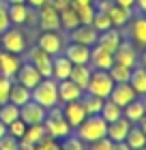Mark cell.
Segmentation results:
<instances>
[{"label": "cell", "instance_id": "cell-1", "mask_svg": "<svg viewBox=\"0 0 146 150\" xmlns=\"http://www.w3.org/2000/svg\"><path fill=\"white\" fill-rule=\"evenodd\" d=\"M32 101L39 103L45 110H54L60 105L58 101V81L54 77H43L37 86L32 88Z\"/></svg>", "mask_w": 146, "mask_h": 150}, {"label": "cell", "instance_id": "cell-2", "mask_svg": "<svg viewBox=\"0 0 146 150\" xmlns=\"http://www.w3.org/2000/svg\"><path fill=\"white\" fill-rule=\"evenodd\" d=\"M75 135L84 142V144H90L95 139H101L108 135V122L101 118L99 114L97 116H86V120L75 129Z\"/></svg>", "mask_w": 146, "mask_h": 150}, {"label": "cell", "instance_id": "cell-3", "mask_svg": "<svg viewBox=\"0 0 146 150\" xmlns=\"http://www.w3.org/2000/svg\"><path fill=\"white\" fill-rule=\"evenodd\" d=\"M43 125H45L47 137L58 139V142H60V139H65L67 135H71V133H73V129L69 127V122L65 120V116H62L60 105H58V107H54V110H47Z\"/></svg>", "mask_w": 146, "mask_h": 150}, {"label": "cell", "instance_id": "cell-4", "mask_svg": "<svg viewBox=\"0 0 146 150\" xmlns=\"http://www.w3.org/2000/svg\"><path fill=\"white\" fill-rule=\"evenodd\" d=\"M0 47H2L4 52H11V54H17V56H22L26 52V35L24 30L19 28V26H9L2 35H0Z\"/></svg>", "mask_w": 146, "mask_h": 150}, {"label": "cell", "instance_id": "cell-5", "mask_svg": "<svg viewBox=\"0 0 146 150\" xmlns=\"http://www.w3.org/2000/svg\"><path fill=\"white\" fill-rule=\"evenodd\" d=\"M112 88H114V79L110 77L108 71H95L93 69V75H90V81H88L84 92L101 97V99H108L110 92H112Z\"/></svg>", "mask_w": 146, "mask_h": 150}, {"label": "cell", "instance_id": "cell-6", "mask_svg": "<svg viewBox=\"0 0 146 150\" xmlns=\"http://www.w3.org/2000/svg\"><path fill=\"white\" fill-rule=\"evenodd\" d=\"M37 45L43 52H47L50 56H58L65 50V39H62V35L58 30H43L37 39Z\"/></svg>", "mask_w": 146, "mask_h": 150}, {"label": "cell", "instance_id": "cell-7", "mask_svg": "<svg viewBox=\"0 0 146 150\" xmlns=\"http://www.w3.org/2000/svg\"><path fill=\"white\" fill-rule=\"evenodd\" d=\"M97 39H99V32L90 24H80V26H75L73 30H69V41H71V43L93 47V45H97Z\"/></svg>", "mask_w": 146, "mask_h": 150}, {"label": "cell", "instance_id": "cell-8", "mask_svg": "<svg viewBox=\"0 0 146 150\" xmlns=\"http://www.w3.org/2000/svg\"><path fill=\"white\" fill-rule=\"evenodd\" d=\"M39 24H41V28L43 30H60V13L58 9L52 4V0L50 2H45L43 6H39Z\"/></svg>", "mask_w": 146, "mask_h": 150}, {"label": "cell", "instance_id": "cell-9", "mask_svg": "<svg viewBox=\"0 0 146 150\" xmlns=\"http://www.w3.org/2000/svg\"><path fill=\"white\" fill-rule=\"evenodd\" d=\"M137 50L135 45L131 43V41H125L118 45V50L114 52V62L116 64H122V67H129V69H133V67H137Z\"/></svg>", "mask_w": 146, "mask_h": 150}, {"label": "cell", "instance_id": "cell-10", "mask_svg": "<svg viewBox=\"0 0 146 150\" xmlns=\"http://www.w3.org/2000/svg\"><path fill=\"white\" fill-rule=\"evenodd\" d=\"M52 58L54 56H50L47 52H43L39 45L30 47V52H28V62H32L34 67H37L43 77H52Z\"/></svg>", "mask_w": 146, "mask_h": 150}, {"label": "cell", "instance_id": "cell-11", "mask_svg": "<svg viewBox=\"0 0 146 150\" xmlns=\"http://www.w3.org/2000/svg\"><path fill=\"white\" fill-rule=\"evenodd\" d=\"M90 67L95 71H110V67L114 64V54L108 52L101 45H93L90 47Z\"/></svg>", "mask_w": 146, "mask_h": 150}, {"label": "cell", "instance_id": "cell-12", "mask_svg": "<svg viewBox=\"0 0 146 150\" xmlns=\"http://www.w3.org/2000/svg\"><path fill=\"white\" fill-rule=\"evenodd\" d=\"M62 116H65V120L69 122V127L71 129H78L82 122L86 120V110L84 105H82V101H71V103H62Z\"/></svg>", "mask_w": 146, "mask_h": 150}, {"label": "cell", "instance_id": "cell-13", "mask_svg": "<svg viewBox=\"0 0 146 150\" xmlns=\"http://www.w3.org/2000/svg\"><path fill=\"white\" fill-rule=\"evenodd\" d=\"M43 79V75L39 73V69L34 67L32 62H22V67H19V71H17V75H15V81L17 84H22V86H26V88H32L39 84V81Z\"/></svg>", "mask_w": 146, "mask_h": 150}, {"label": "cell", "instance_id": "cell-14", "mask_svg": "<svg viewBox=\"0 0 146 150\" xmlns=\"http://www.w3.org/2000/svg\"><path fill=\"white\" fill-rule=\"evenodd\" d=\"M45 114H47V110H45V107H41L39 103H34L32 99L26 105L19 107V118H22L28 127L30 125H41V122L45 120Z\"/></svg>", "mask_w": 146, "mask_h": 150}, {"label": "cell", "instance_id": "cell-15", "mask_svg": "<svg viewBox=\"0 0 146 150\" xmlns=\"http://www.w3.org/2000/svg\"><path fill=\"white\" fill-rule=\"evenodd\" d=\"M108 99L112 101V103H116L118 107H127L133 99H137V94H135L133 88H131V84L127 81V84H114Z\"/></svg>", "mask_w": 146, "mask_h": 150}, {"label": "cell", "instance_id": "cell-16", "mask_svg": "<svg viewBox=\"0 0 146 150\" xmlns=\"http://www.w3.org/2000/svg\"><path fill=\"white\" fill-rule=\"evenodd\" d=\"M19 67H22V60H19L17 54H11V52L2 50V54H0V75L9 77V79H15Z\"/></svg>", "mask_w": 146, "mask_h": 150}, {"label": "cell", "instance_id": "cell-17", "mask_svg": "<svg viewBox=\"0 0 146 150\" xmlns=\"http://www.w3.org/2000/svg\"><path fill=\"white\" fill-rule=\"evenodd\" d=\"M82 94H84V90H82L78 84H73L71 79L58 81V101H60V105L62 103H71V101H80Z\"/></svg>", "mask_w": 146, "mask_h": 150}, {"label": "cell", "instance_id": "cell-18", "mask_svg": "<svg viewBox=\"0 0 146 150\" xmlns=\"http://www.w3.org/2000/svg\"><path fill=\"white\" fill-rule=\"evenodd\" d=\"M62 54L71 60V64H88L90 62V47L80 45V43H69V45H65Z\"/></svg>", "mask_w": 146, "mask_h": 150}, {"label": "cell", "instance_id": "cell-19", "mask_svg": "<svg viewBox=\"0 0 146 150\" xmlns=\"http://www.w3.org/2000/svg\"><path fill=\"white\" fill-rule=\"evenodd\" d=\"M131 43L135 47H146V15L131 17Z\"/></svg>", "mask_w": 146, "mask_h": 150}, {"label": "cell", "instance_id": "cell-20", "mask_svg": "<svg viewBox=\"0 0 146 150\" xmlns=\"http://www.w3.org/2000/svg\"><path fill=\"white\" fill-rule=\"evenodd\" d=\"M71 60H69L65 54H58V56L52 58V77L56 81H62V79H69V75H71Z\"/></svg>", "mask_w": 146, "mask_h": 150}, {"label": "cell", "instance_id": "cell-21", "mask_svg": "<svg viewBox=\"0 0 146 150\" xmlns=\"http://www.w3.org/2000/svg\"><path fill=\"white\" fill-rule=\"evenodd\" d=\"M131 127L133 125L122 116V118H118V120H114V122L108 125V137L112 142H125L127 135H129V131H131Z\"/></svg>", "mask_w": 146, "mask_h": 150}, {"label": "cell", "instance_id": "cell-22", "mask_svg": "<svg viewBox=\"0 0 146 150\" xmlns=\"http://www.w3.org/2000/svg\"><path fill=\"white\" fill-rule=\"evenodd\" d=\"M122 43V32L118 30V28H110L105 32H99V39H97V45H101V47H105L108 52H116L118 50V45Z\"/></svg>", "mask_w": 146, "mask_h": 150}, {"label": "cell", "instance_id": "cell-23", "mask_svg": "<svg viewBox=\"0 0 146 150\" xmlns=\"http://www.w3.org/2000/svg\"><path fill=\"white\" fill-rule=\"evenodd\" d=\"M131 11L133 9H125V6H118V4L112 2V6H110L105 13L110 15V22H112L114 28H122V26H127L131 22V15H133Z\"/></svg>", "mask_w": 146, "mask_h": 150}, {"label": "cell", "instance_id": "cell-24", "mask_svg": "<svg viewBox=\"0 0 146 150\" xmlns=\"http://www.w3.org/2000/svg\"><path fill=\"white\" fill-rule=\"evenodd\" d=\"M144 114H146V101L142 97L133 99L127 107H122V116L131 122V125H137V120H140Z\"/></svg>", "mask_w": 146, "mask_h": 150}, {"label": "cell", "instance_id": "cell-25", "mask_svg": "<svg viewBox=\"0 0 146 150\" xmlns=\"http://www.w3.org/2000/svg\"><path fill=\"white\" fill-rule=\"evenodd\" d=\"M32 99V90L30 88H26L22 84H17L15 79H13V84H11V92H9V101L13 105H17V107H22L26 105L28 101Z\"/></svg>", "mask_w": 146, "mask_h": 150}, {"label": "cell", "instance_id": "cell-26", "mask_svg": "<svg viewBox=\"0 0 146 150\" xmlns=\"http://www.w3.org/2000/svg\"><path fill=\"white\" fill-rule=\"evenodd\" d=\"M30 15H32V9L26 2H22V4H9V19H11L13 26L26 24L30 19Z\"/></svg>", "mask_w": 146, "mask_h": 150}, {"label": "cell", "instance_id": "cell-27", "mask_svg": "<svg viewBox=\"0 0 146 150\" xmlns=\"http://www.w3.org/2000/svg\"><path fill=\"white\" fill-rule=\"evenodd\" d=\"M90 75H93V67L90 64H73L69 79H71L73 84H78L82 90H86V86L90 81Z\"/></svg>", "mask_w": 146, "mask_h": 150}, {"label": "cell", "instance_id": "cell-28", "mask_svg": "<svg viewBox=\"0 0 146 150\" xmlns=\"http://www.w3.org/2000/svg\"><path fill=\"white\" fill-rule=\"evenodd\" d=\"M129 84L135 90L137 97H146V67H133L131 69Z\"/></svg>", "mask_w": 146, "mask_h": 150}, {"label": "cell", "instance_id": "cell-29", "mask_svg": "<svg viewBox=\"0 0 146 150\" xmlns=\"http://www.w3.org/2000/svg\"><path fill=\"white\" fill-rule=\"evenodd\" d=\"M58 13H60V28H65L67 32H69V30H73L75 26H80V17H78V13H75L73 4L65 6V9L58 11Z\"/></svg>", "mask_w": 146, "mask_h": 150}, {"label": "cell", "instance_id": "cell-30", "mask_svg": "<svg viewBox=\"0 0 146 150\" xmlns=\"http://www.w3.org/2000/svg\"><path fill=\"white\" fill-rule=\"evenodd\" d=\"M80 101H82V105H84V110H86V116H97V114H101V107H103V101L105 99L84 92Z\"/></svg>", "mask_w": 146, "mask_h": 150}, {"label": "cell", "instance_id": "cell-31", "mask_svg": "<svg viewBox=\"0 0 146 150\" xmlns=\"http://www.w3.org/2000/svg\"><path fill=\"white\" fill-rule=\"evenodd\" d=\"M47 137V131H45V125L41 122V125H30L28 129H26V135L22 139H26V142H30L32 146H37V144H41Z\"/></svg>", "mask_w": 146, "mask_h": 150}, {"label": "cell", "instance_id": "cell-32", "mask_svg": "<svg viewBox=\"0 0 146 150\" xmlns=\"http://www.w3.org/2000/svg\"><path fill=\"white\" fill-rule=\"evenodd\" d=\"M99 116L110 125V122H114V120H118V118H122V107H118V105L112 103L110 99H105V101H103V107H101V114H99Z\"/></svg>", "mask_w": 146, "mask_h": 150}, {"label": "cell", "instance_id": "cell-33", "mask_svg": "<svg viewBox=\"0 0 146 150\" xmlns=\"http://www.w3.org/2000/svg\"><path fill=\"white\" fill-rule=\"evenodd\" d=\"M125 142L129 144V148H131V150H140V148H144V146H146V133H144L137 125H133Z\"/></svg>", "mask_w": 146, "mask_h": 150}, {"label": "cell", "instance_id": "cell-34", "mask_svg": "<svg viewBox=\"0 0 146 150\" xmlns=\"http://www.w3.org/2000/svg\"><path fill=\"white\" fill-rule=\"evenodd\" d=\"M110 77L114 79V84H127L129 81V77H131V69L129 67H122V64H112L110 67Z\"/></svg>", "mask_w": 146, "mask_h": 150}, {"label": "cell", "instance_id": "cell-35", "mask_svg": "<svg viewBox=\"0 0 146 150\" xmlns=\"http://www.w3.org/2000/svg\"><path fill=\"white\" fill-rule=\"evenodd\" d=\"M19 118V107L13 105L11 101H6V103L0 105V120L4 122V125H11L13 120Z\"/></svg>", "mask_w": 146, "mask_h": 150}, {"label": "cell", "instance_id": "cell-36", "mask_svg": "<svg viewBox=\"0 0 146 150\" xmlns=\"http://www.w3.org/2000/svg\"><path fill=\"white\" fill-rule=\"evenodd\" d=\"M90 26H93L97 32H105L110 28H114L112 22H110V15L105 11H95V17H93V24H90Z\"/></svg>", "mask_w": 146, "mask_h": 150}, {"label": "cell", "instance_id": "cell-37", "mask_svg": "<svg viewBox=\"0 0 146 150\" xmlns=\"http://www.w3.org/2000/svg\"><path fill=\"white\" fill-rule=\"evenodd\" d=\"M75 13H78V17H80V24H93V17H95V2H90V4H78V6H73Z\"/></svg>", "mask_w": 146, "mask_h": 150}, {"label": "cell", "instance_id": "cell-38", "mask_svg": "<svg viewBox=\"0 0 146 150\" xmlns=\"http://www.w3.org/2000/svg\"><path fill=\"white\" fill-rule=\"evenodd\" d=\"M60 150H86V144L75 133H71L65 139H60Z\"/></svg>", "mask_w": 146, "mask_h": 150}, {"label": "cell", "instance_id": "cell-39", "mask_svg": "<svg viewBox=\"0 0 146 150\" xmlns=\"http://www.w3.org/2000/svg\"><path fill=\"white\" fill-rule=\"evenodd\" d=\"M26 129H28V125H26L22 118H17V120H13L11 125H6V133L13 135V137H17V139H22L26 135Z\"/></svg>", "mask_w": 146, "mask_h": 150}, {"label": "cell", "instance_id": "cell-40", "mask_svg": "<svg viewBox=\"0 0 146 150\" xmlns=\"http://www.w3.org/2000/svg\"><path fill=\"white\" fill-rule=\"evenodd\" d=\"M11 26V19H9V2L6 0H0V35Z\"/></svg>", "mask_w": 146, "mask_h": 150}, {"label": "cell", "instance_id": "cell-41", "mask_svg": "<svg viewBox=\"0 0 146 150\" xmlns=\"http://www.w3.org/2000/svg\"><path fill=\"white\" fill-rule=\"evenodd\" d=\"M112 146H114V142L108 137H101V139H95V142H90L88 144V148L86 150H112Z\"/></svg>", "mask_w": 146, "mask_h": 150}, {"label": "cell", "instance_id": "cell-42", "mask_svg": "<svg viewBox=\"0 0 146 150\" xmlns=\"http://www.w3.org/2000/svg\"><path fill=\"white\" fill-rule=\"evenodd\" d=\"M11 84H13V79H9V77H2V75H0V105L9 101Z\"/></svg>", "mask_w": 146, "mask_h": 150}, {"label": "cell", "instance_id": "cell-43", "mask_svg": "<svg viewBox=\"0 0 146 150\" xmlns=\"http://www.w3.org/2000/svg\"><path fill=\"white\" fill-rule=\"evenodd\" d=\"M0 150H19V139L6 133L4 137L0 139Z\"/></svg>", "mask_w": 146, "mask_h": 150}, {"label": "cell", "instance_id": "cell-44", "mask_svg": "<svg viewBox=\"0 0 146 150\" xmlns=\"http://www.w3.org/2000/svg\"><path fill=\"white\" fill-rule=\"evenodd\" d=\"M34 150H60V142L58 139H52V137H45L41 144L34 146Z\"/></svg>", "mask_w": 146, "mask_h": 150}, {"label": "cell", "instance_id": "cell-45", "mask_svg": "<svg viewBox=\"0 0 146 150\" xmlns=\"http://www.w3.org/2000/svg\"><path fill=\"white\" fill-rule=\"evenodd\" d=\"M114 4L125 6V9H133V6H135V0H114Z\"/></svg>", "mask_w": 146, "mask_h": 150}, {"label": "cell", "instance_id": "cell-46", "mask_svg": "<svg viewBox=\"0 0 146 150\" xmlns=\"http://www.w3.org/2000/svg\"><path fill=\"white\" fill-rule=\"evenodd\" d=\"M45 2H50V0H26V4H28L30 9H39V6H43Z\"/></svg>", "mask_w": 146, "mask_h": 150}, {"label": "cell", "instance_id": "cell-47", "mask_svg": "<svg viewBox=\"0 0 146 150\" xmlns=\"http://www.w3.org/2000/svg\"><path fill=\"white\" fill-rule=\"evenodd\" d=\"M112 150H131V148H129V144H127V142H114Z\"/></svg>", "mask_w": 146, "mask_h": 150}, {"label": "cell", "instance_id": "cell-48", "mask_svg": "<svg viewBox=\"0 0 146 150\" xmlns=\"http://www.w3.org/2000/svg\"><path fill=\"white\" fill-rule=\"evenodd\" d=\"M133 9H137L140 13H144V15H146V0H135V6H133Z\"/></svg>", "mask_w": 146, "mask_h": 150}, {"label": "cell", "instance_id": "cell-49", "mask_svg": "<svg viewBox=\"0 0 146 150\" xmlns=\"http://www.w3.org/2000/svg\"><path fill=\"white\" fill-rule=\"evenodd\" d=\"M19 150H34V146L26 139H19Z\"/></svg>", "mask_w": 146, "mask_h": 150}, {"label": "cell", "instance_id": "cell-50", "mask_svg": "<svg viewBox=\"0 0 146 150\" xmlns=\"http://www.w3.org/2000/svg\"><path fill=\"white\" fill-rule=\"evenodd\" d=\"M137 127H140V129H142V131L146 133V114L142 116V118H140V120H137Z\"/></svg>", "mask_w": 146, "mask_h": 150}, {"label": "cell", "instance_id": "cell-51", "mask_svg": "<svg viewBox=\"0 0 146 150\" xmlns=\"http://www.w3.org/2000/svg\"><path fill=\"white\" fill-rule=\"evenodd\" d=\"M90 2H95V0H71L73 6H78V4H90Z\"/></svg>", "mask_w": 146, "mask_h": 150}, {"label": "cell", "instance_id": "cell-52", "mask_svg": "<svg viewBox=\"0 0 146 150\" xmlns=\"http://www.w3.org/2000/svg\"><path fill=\"white\" fill-rule=\"evenodd\" d=\"M4 135H6V125H4L2 120H0V139H2Z\"/></svg>", "mask_w": 146, "mask_h": 150}, {"label": "cell", "instance_id": "cell-53", "mask_svg": "<svg viewBox=\"0 0 146 150\" xmlns=\"http://www.w3.org/2000/svg\"><path fill=\"white\" fill-rule=\"evenodd\" d=\"M140 60H142V67H146V47H144V52H142V56H140Z\"/></svg>", "mask_w": 146, "mask_h": 150}, {"label": "cell", "instance_id": "cell-54", "mask_svg": "<svg viewBox=\"0 0 146 150\" xmlns=\"http://www.w3.org/2000/svg\"><path fill=\"white\" fill-rule=\"evenodd\" d=\"M9 4H22V2H26V0H6Z\"/></svg>", "mask_w": 146, "mask_h": 150}, {"label": "cell", "instance_id": "cell-55", "mask_svg": "<svg viewBox=\"0 0 146 150\" xmlns=\"http://www.w3.org/2000/svg\"><path fill=\"white\" fill-rule=\"evenodd\" d=\"M140 150H146V146H144V148H140Z\"/></svg>", "mask_w": 146, "mask_h": 150}, {"label": "cell", "instance_id": "cell-56", "mask_svg": "<svg viewBox=\"0 0 146 150\" xmlns=\"http://www.w3.org/2000/svg\"><path fill=\"white\" fill-rule=\"evenodd\" d=\"M0 54H2V47H0Z\"/></svg>", "mask_w": 146, "mask_h": 150}, {"label": "cell", "instance_id": "cell-57", "mask_svg": "<svg viewBox=\"0 0 146 150\" xmlns=\"http://www.w3.org/2000/svg\"><path fill=\"white\" fill-rule=\"evenodd\" d=\"M112 2H114V0H112Z\"/></svg>", "mask_w": 146, "mask_h": 150}]
</instances>
